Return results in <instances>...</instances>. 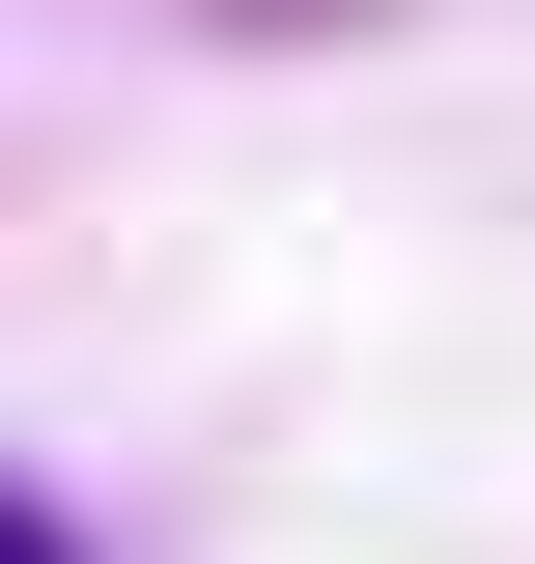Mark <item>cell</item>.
<instances>
[{
    "mask_svg": "<svg viewBox=\"0 0 535 564\" xmlns=\"http://www.w3.org/2000/svg\"><path fill=\"white\" fill-rule=\"evenodd\" d=\"M0 564H57V508H0Z\"/></svg>",
    "mask_w": 535,
    "mask_h": 564,
    "instance_id": "6da1fadb",
    "label": "cell"
}]
</instances>
